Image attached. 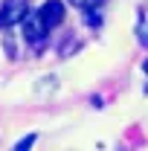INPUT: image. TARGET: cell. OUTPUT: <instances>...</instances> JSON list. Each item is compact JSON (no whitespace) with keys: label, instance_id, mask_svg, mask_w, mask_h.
I'll use <instances>...</instances> for the list:
<instances>
[{"label":"cell","instance_id":"6da1fadb","mask_svg":"<svg viewBox=\"0 0 148 151\" xmlns=\"http://www.w3.org/2000/svg\"><path fill=\"white\" fill-rule=\"evenodd\" d=\"M29 12V3L26 0H6L3 9H0V23L3 26H12V23H20Z\"/></svg>","mask_w":148,"mask_h":151},{"label":"cell","instance_id":"7a4b0ae2","mask_svg":"<svg viewBox=\"0 0 148 151\" xmlns=\"http://www.w3.org/2000/svg\"><path fill=\"white\" fill-rule=\"evenodd\" d=\"M20 23H23V35L29 38L32 44L44 41V35H47V23L41 20V15H38V12H26V18L20 20Z\"/></svg>","mask_w":148,"mask_h":151},{"label":"cell","instance_id":"3957f363","mask_svg":"<svg viewBox=\"0 0 148 151\" xmlns=\"http://www.w3.org/2000/svg\"><path fill=\"white\" fill-rule=\"evenodd\" d=\"M38 15L47 23V29H52V26H58L61 18H64V3H61V0H47V3L38 9Z\"/></svg>","mask_w":148,"mask_h":151},{"label":"cell","instance_id":"277c9868","mask_svg":"<svg viewBox=\"0 0 148 151\" xmlns=\"http://www.w3.org/2000/svg\"><path fill=\"white\" fill-rule=\"evenodd\" d=\"M32 142H35V134H29V137H23V139L18 142V148H29Z\"/></svg>","mask_w":148,"mask_h":151},{"label":"cell","instance_id":"5b68a950","mask_svg":"<svg viewBox=\"0 0 148 151\" xmlns=\"http://www.w3.org/2000/svg\"><path fill=\"white\" fill-rule=\"evenodd\" d=\"M75 6H81V9H87V6H93V3H96V0H73Z\"/></svg>","mask_w":148,"mask_h":151},{"label":"cell","instance_id":"8992f818","mask_svg":"<svg viewBox=\"0 0 148 151\" xmlns=\"http://www.w3.org/2000/svg\"><path fill=\"white\" fill-rule=\"evenodd\" d=\"M139 41H142V44H145V47H148V23H145V26H142V38H139Z\"/></svg>","mask_w":148,"mask_h":151}]
</instances>
